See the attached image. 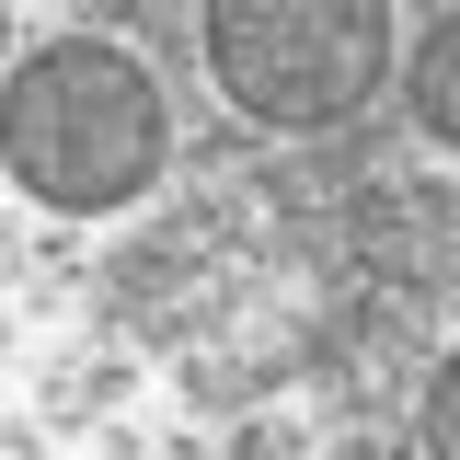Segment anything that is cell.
<instances>
[{
	"label": "cell",
	"mask_w": 460,
	"mask_h": 460,
	"mask_svg": "<svg viewBox=\"0 0 460 460\" xmlns=\"http://www.w3.org/2000/svg\"><path fill=\"white\" fill-rule=\"evenodd\" d=\"M208 69L253 127H345L392 81V0H208Z\"/></svg>",
	"instance_id": "cell-2"
},
{
	"label": "cell",
	"mask_w": 460,
	"mask_h": 460,
	"mask_svg": "<svg viewBox=\"0 0 460 460\" xmlns=\"http://www.w3.org/2000/svg\"><path fill=\"white\" fill-rule=\"evenodd\" d=\"M0 172L69 219H104L162 172V93L104 35H58L0 81Z\"/></svg>",
	"instance_id": "cell-1"
},
{
	"label": "cell",
	"mask_w": 460,
	"mask_h": 460,
	"mask_svg": "<svg viewBox=\"0 0 460 460\" xmlns=\"http://www.w3.org/2000/svg\"><path fill=\"white\" fill-rule=\"evenodd\" d=\"M0 35H12V12H0Z\"/></svg>",
	"instance_id": "cell-3"
}]
</instances>
